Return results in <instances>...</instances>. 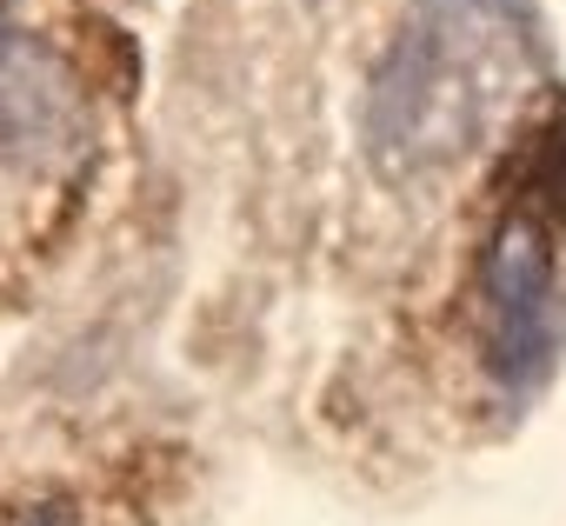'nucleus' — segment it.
Listing matches in <instances>:
<instances>
[{
    "instance_id": "1",
    "label": "nucleus",
    "mask_w": 566,
    "mask_h": 526,
    "mask_svg": "<svg viewBox=\"0 0 566 526\" xmlns=\"http://www.w3.org/2000/svg\"><path fill=\"white\" fill-rule=\"evenodd\" d=\"M539 67L533 0H420L367 87V147L387 173L467 160Z\"/></svg>"
},
{
    "instance_id": "2",
    "label": "nucleus",
    "mask_w": 566,
    "mask_h": 526,
    "mask_svg": "<svg viewBox=\"0 0 566 526\" xmlns=\"http://www.w3.org/2000/svg\"><path fill=\"white\" fill-rule=\"evenodd\" d=\"M480 340L506 393H533L566 340V281L533 213H506L480 260Z\"/></svg>"
},
{
    "instance_id": "3",
    "label": "nucleus",
    "mask_w": 566,
    "mask_h": 526,
    "mask_svg": "<svg viewBox=\"0 0 566 526\" xmlns=\"http://www.w3.org/2000/svg\"><path fill=\"white\" fill-rule=\"evenodd\" d=\"M21 41H28V34H14V21H8V0H0V67H8V61L21 54Z\"/></svg>"
}]
</instances>
